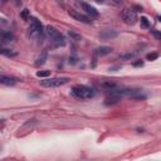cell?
<instances>
[{"label":"cell","instance_id":"1","mask_svg":"<svg viewBox=\"0 0 161 161\" xmlns=\"http://www.w3.org/2000/svg\"><path fill=\"white\" fill-rule=\"evenodd\" d=\"M72 95L80 101H87L95 97L96 91L95 88L88 87V86H83V84H77L72 88Z\"/></svg>","mask_w":161,"mask_h":161},{"label":"cell","instance_id":"2","mask_svg":"<svg viewBox=\"0 0 161 161\" xmlns=\"http://www.w3.org/2000/svg\"><path fill=\"white\" fill-rule=\"evenodd\" d=\"M45 34L48 35V38L52 40L53 43H54L56 47H61V45H64L65 44V39L64 37L54 28V26H52V25H48L47 28H45Z\"/></svg>","mask_w":161,"mask_h":161},{"label":"cell","instance_id":"3","mask_svg":"<svg viewBox=\"0 0 161 161\" xmlns=\"http://www.w3.org/2000/svg\"><path fill=\"white\" fill-rule=\"evenodd\" d=\"M43 24L38 19H33L30 26L28 28V37L33 40H38L39 38L43 37Z\"/></svg>","mask_w":161,"mask_h":161},{"label":"cell","instance_id":"4","mask_svg":"<svg viewBox=\"0 0 161 161\" xmlns=\"http://www.w3.org/2000/svg\"><path fill=\"white\" fill-rule=\"evenodd\" d=\"M68 78L65 77H62V78H47L44 80L40 82L43 87H48V88H53V87H59V86H63L68 82Z\"/></svg>","mask_w":161,"mask_h":161},{"label":"cell","instance_id":"5","mask_svg":"<svg viewBox=\"0 0 161 161\" xmlns=\"http://www.w3.org/2000/svg\"><path fill=\"white\" fill-rule=\"evenodd\" d=\"M122 19L125 20L126 24L133 25V24H136V22H137V14H136V11L133 9H125L122 11Z\"/></svg>","mask_w":161,"mask_h":161},{"label":"cell","instance_id":"6","mask_svg":"<svg viewBox=\"0 0 161 161\" xmlns=\"http://www.w3.org/2000/svg\"><path fill=\"white\" fill-rule=\"evenodd\" d=\"M68 14L74 19V20H78V22H82V23H86V24H89L92 22V18H88L87 15H83L80 13H77L76 10H69Z\"/></svg>","mask_w":161,"mask_h":161},{"label":"cell","instance_id":"7","mask_svg":"<svg viewBox=\"0 0 161 161\" xmlns=\"http://www.w3.org/2000/svg\"><path fill=\"white\" fill-rule=\"evenodd\" d=\"M79 5L82 6V9L87 13V14L91 17V18H97L100 14H98V11L96 10V8H93L92 5H89V4H87V3H84V2H80L79 3Z\"/></svg>","mask_w":161,"mask_h":161},{"label":"cell","instance_id":"8","mask_svg":"<svg viewBox=\"0 0 161 161\" xmlns=\"http://www.w3.org/2000/svg\"><path fill=\"white\" fill-rule=\"evenodd\" d=\"M15 83H17L15 78L5 76V74H0V84H3V86H14Z\"/></svg>","mask_w":161,"mask_h":161},{"label":"cell","instance_id":"9","mask_svg":"<svg viewBox=\"0 0 161 161\" xmlns=\"http://www.w3.org/2000/svg\"><path fill=\"white\" fill-rule=\"evenodd\" d=\"M118 35V33L117 32H113V30H103V32H101L100 33V37L102 38V39H112V38H116Z\"/></svg>","mask_w":161,"mask_h":161},{"label":"cell","instance_id":"10","mask_svg":"<svg viewBox=\"0 0 161 161\" xmlns=\"http://www.w3.org/2000/svg\"><path fill=\"white\" fill-rule=\"evenodd\" d=\"M111 50H112V48L111 47H98L96 50H95V53L97 56H101V57H103V56H107V54H110L111 53Z\"/></svg>","mask_w":161,"mask_h":161},{"label":"cell","instance_id":"11","mask_svg":"<svg viewBox=\"0 0 161 161\" xmlns=\"http://www.w3.org/2000/svg\"><path fill=\"white\" fill-rule=\"evenodd\" d=\"M14 39V35L11 33H8V32H0V40L2 42H11V40Z\"/></svg>","mask_w":161,"mask_h":161},{"label":"cell","instance_id":"12","mask_svg":"<svg viewBox=\"0 0 161 161\" xmlns=\"http://www.w3.org/2000/svg\"><path fill=\"white\" fill-rule=\"evenodd\" d=\"M0 54H3L5 57H15L18 53L15 50H11V49H6V48H0Z\"/></svg>","mask_w":161,"mask_h":161},{"label":"cell","instance_id":"13","mask_svg":"<svg viewBox=\"0 0 161 161\" xmlns=\"http://www.w3.org/2000/svg\"><path fill=\"white\" fill-rule=\"evenodd\" d=\"M101 87L108 91V89L116 88V82H113V80H103V82H101Z\"/></svg>","mask_w":161,"mask_h":161},{"label":"cell","instance_id":"14","mask_svg":"<svg viewBox=\"0 0 161 161\" xmlns=\"http://www.w3.org/2000/svg\"><path fill=\"white\" fill-rule=\"evenodd\" d=\"M140 23H141V28H143V29H149L150 28V22H149V19H147L146 17H141Z\"/></svg>","mask_w":161,"mask_h":161},{"label":"cell","instance_id":"15","mask_svg":"<svg viewBox=\"0 0 161 161\" xmlns=\"http://www.w3.org/2000/svg\"><path fill=\"white\" fill-rule=\"evenodd\" d=\"M45 61H47V52H43V54L37 59L35 65H42V64H44V63H45Z\"/></svg>","mask_w":161,"mask_h":161},{"label":"cell","instance_id":"16","mask_svg":"<svg viewBox=\"0 0 161 161\" xmlns=\"http://www.w3.org/2000/svg\"><path fill=\"white\" fill-rule=\"evenodd\" d=\"M68 35H69L73 40H76V42H78V40L82 39V35H80V34H77V33H74V32H72V30L68 32Z\"/></svg>","mask_w":161,"mask_h":161},{"label":"cell","instance_id":"17","mask_svg":"<svg viewBox=\"0 0 161 161\" xmlns=\"http://www.w3.org/2000/svg\"><path fill=\"white\" fill-rule=\"evenodd\" d=\"M133 57V53H127V54H122V56H120V59L121 61H128Z\"/></svg>","mask_w":161,"mask_h":161},{"label":"cell","instance_id":"18","mask_svg":"<svg viewBox=\"0 0 161 161\" xmlns=\"http://www.w3.org/2000/svg\"><path fill=\"white\" fill-rule=\"evenodd\" d=\"M37 76L38 77H48V76H50V71H38Z\"/></svg>","mask_w":161,"mask_h":161},{"label":"cell","instance_id":"19","mask_svg":"<svg viewBox=\"0 0 161 161\" xmlns=\"http://www.w3.org/2000/svg\"><path fill=\"white\" fill-rule=\"evenodd\" d=\"M146 58L149 61H155V59L159 58V54H157V53H149V54L146 56Z\"/></svg>","mask_w":161,"mask_h":161},{"label":"cell","instance_id":"20","mask_svg":"<svg viewBox=\"0 0 161 161\" xmlns=\"http://www.w3.org/2000/svg\"><path fill=\"white\" fill-rule=\"evenodd\" d=\"M28 14H29L28 9H24V10H23V13H22V17H23L24 19H28Z\"/></svg>","mask_w":161,"mask_h":161},{"label":"cell","instance_id":"21","mask_svg":"<svg viewBox=\"0 0 161 161\" xmlns=\"http://www.w3.org/2000/svg\"><path fill=\"white\" fill-rule=\"evenodd\" d=\"M151 33H152V35H154L156 39H160V38H161V34H160L157 30H151Z\"/></svg>","mask_w":161,"mask_h":161},{"label":"cell","instance_id":"22","mask_svg":"<svg viewBox=\"0 0 161 161\" xmlns=\"http://www.w3.org/2000/svg\"><path fill=\"white\" fill-rule=\"evenodd\" d=\"M133 65H135V67H142V65H143V62H142V61L135 62V63H133Z\"/></svg>","mask_w":161,"mask_h":161},{"label":"cell","instance_id":"23","mask_svg":"<svg viewBox=\"0 0 161 161\" xmlns=\"http://www.w3.org/2000/svg\"><path fill=\"white\" fill-rule=\"evenodd\" d=\"M14 3H15L17 5H20V4H22V0H14Z\"/></svg>","mask_w":161,"mask_h":161}]
</instances>
